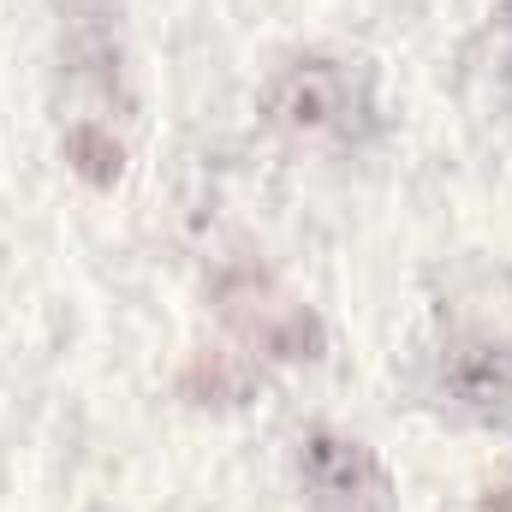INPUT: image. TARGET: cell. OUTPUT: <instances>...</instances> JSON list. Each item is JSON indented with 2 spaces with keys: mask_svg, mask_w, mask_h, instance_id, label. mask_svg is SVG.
I'll return each instance as SVG.
<instances>
[{
  "mask_svg": "<svg viewBox=\"0 0 512 512\" xmlns=\"http://www.w3.org/2000/svg\"><path fill=\"white\" fill-rule=\"evenodd\" d=\"M262 114L268 126L304 143H364L382 126L376 108V72L364 60L340 54H292L268 84H262Z\"/></svg>",
  "mask_w": 512,
  "mask_h": 512,
  "instance_id": "1",
  "label": "cell"
},
{
  "mask_svg": "<svg viewBox=\"0 0 512 512\" xmlns=\"http://www.w3.org/2000/svg\"><path fill=\"white\" fill-rule=\"evenodd\" d=\"M429 393L459 423L512 435V340L495 328L447 334V346L435 352V370H429Z\"/></svg>",
  "mask_w": 512,
  "mask_h": 512,
  "instance_id": "2",
  "label": "cell"
},
{
  "mask_svg": "<svg viewBox=\"0 0 512 512\" xmlns=\"http://www.w3.org/2000/svg\"><path fill=\"white\" fill-rule=\"evenodd\" d=\"M215 310L239 328L245 346H256L262 358H280V364H310L328 346L322 322L298 298H286L262 268H227L215 280Z\"/></svg>",
  "mask_w": 512,
  "mask_h": 512,
  "instance_id": "3",
  "label": "cell"
},
{
  "mask_svg": "<svg viewBox=\"0 0 512 512\" xmlns=\"http://www.w3.org/2000/svg\"><path fill=\"white\" fill-rule=\"evenodd\" d=\"M298 489L310 512H399L387 465L352 435L316 429L298 447Z\"/></svg>",
  "mask_w": 512,
  "mask_h": 512,
  "instance_id": "4",
  "label": "cell"
},
{
  "mask_svg": "<svg viewBox=\"0 0 512 512\" xmlns=\"http://www.w3.org/2000/svg\"><path fill=\"white\" fill-rule=\"evenodd\" d=\"M54 6H60V18L72 30L78 66H90V72L108 78V66H120V48H114V12H120V0H54Z\"/></svg>",
  "mask_w": 512,
  "mask_h": 512,
  "instance_id": "5",
  "label": "cell"
},
{
  "mask_svg": "<svg viewBox=\"0 0 512 512\" xmlns=\"http://www.w3.org/2000/svg\"><path fill=\"white\" fill-rule=\"evenodd\" d=\"M60 149H66V167L78 179H90L96 191L120 185V173H126V149H120V137L102 126V120H72Z\"/></svg>",
  "mask_w": 512,
  "mask_h": 512,
  "instance_id": "6",
  "label": "cell"
},
{
  "mask_svg": "<svg viewBox=\"0 0 512 512\" xmlns=\"http://www.w3.org/2000/svg\"><path fill=\"white\" fill-rule=\"evenodd\" d=\"M179 393H185V399H197V405H245L251 376H245L227 352H203V358L179 376Z\"/></svg>",
  "mask_w": 512,
  "mask_h": 512,
  "instance_id": "7",
  "label": "cell"
},
{
  "mask_svg": "<svg viewBox=\"0 0 512 512\" xmlns=\"http://www.w3.org/2000/svg\"><path fill=\"white\" fill-rule=\"evenodd\" d=\"M477 512H512V483H501V489H489L483 495V507Z\"/></svg>",
  "mask_w": 512,
  "mask_h": 512,
  "instance_id": "8",
  "label": "cell"
},
{
  "mask_svg": "<svg viewBox=\"0 0 512 512\" xmlns=\"http://www.w3.org/2000/svg\"><path fill=\"white\" fill-rule=\"evenodd\" d=\"M501 24L512 30V0H501Z\"/></svg>",
  "mask_w": 512,
  "mask_h": 512,
  "instance_id": "9",
  "label": "cell"
}]
</instances>
